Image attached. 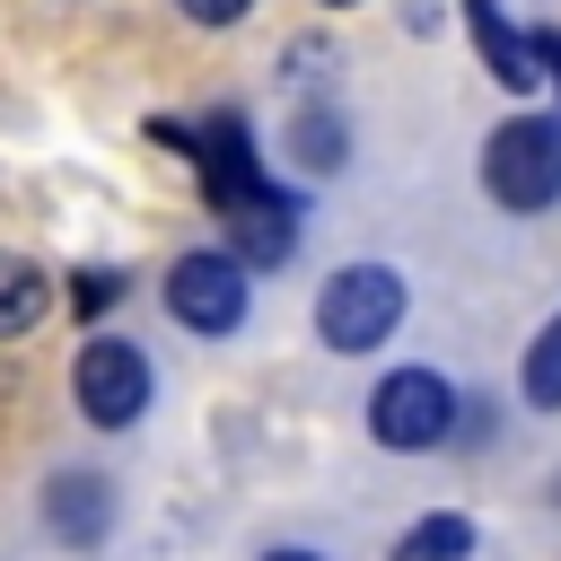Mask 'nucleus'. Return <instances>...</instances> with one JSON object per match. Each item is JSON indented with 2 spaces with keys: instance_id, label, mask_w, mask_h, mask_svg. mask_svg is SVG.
<instances>
[{
  "instance_id": "6e6552de",
  "label": "nucleus",
  "mask_w": 561,
  "mask_h": 561,
  "mask_svg": "<svg viewBox=\"0 0 561 561\" xmlns=\"http://www.w3.org/2000/svg\"><path fill=\"white\" fill-rule=\"evenodd\" d=\"M44 526H53L70 552L105 543V526H114V482H96V473H53V491H44Z\"/></svg>"
},
{
  "instance_id": "7ed1b4c3",
  "label": "nucleus",
  "mask_w": 561,
  "mask_h": 561,
  "mask_svg": "<svg viewBox=\"0 0 561 561\" xmlns=\"http://www.w3.org/2000/svg\"><path fill=\"white\" fill-rule=\"evenodd\" d=\"M447 421H456V394H447L438 368H386L377 394H368V438L377 447H403V456L412 447H438Z\"/></svg>"
},
{
  "instance_id": "f8f14e48",
  "label": "nucleus",
  "mask_w": 561,
  "mask_h": 561,
  "mask_svg": "<svg viewBox=\"0 0 561 561\" xmlns=\"http://www.w3.org/2000/svg\"><path fill=\"white\" fill-rule=\"evenodd\" d=\"M517 386H526V403L535 412H561V316L526 342V368H517Z\"/></svg>"
},
{
  "instance_id": "ddd939ff",
  "label": "nucleus",
  "mask_w": 561,
  "mask_h": 561,
  "mask_svg": "<svg viewBox=\"0 0 561 561\" xmlns=\"http://www.w3.org/2000/svg\"><path fill=\"white\" fill-rule=\"evenodd\" d=\"M289 149H298V167L324 175V167H342V123H333V114H298V140H289Z\"/></svg>"
},
{
  "instance_id": "9b49d317",
  "label": "nucleus",
  "mask_w": 561,
  "mask_h": 561,
  "mask_svg": "<svg viewBox=\"0 0 561 561\" xmlns=\"http://www.w3.org/2000/svg\"><path fill=\"white\" fill-rule=\"evenodd\" d=\"M465 552H473V517H456V508L403 526V543H394V561H465Z\"/></svg>"
},
{
  "instance_id": "1a4fd4ad",
  "label": "nucleus",
  "mask_w": 561,
  "mask_h": 561,
  "mask_svg": "<svg viewBox=\"0 0 561 561\" xmlns=\"http://www.w3.org/2000/svg\"><path fill=\"white\" fill-rule=\"evenodd\" d=\"M219 219H228V237H237V263H245V272L289 254V202H280V193H254V202H237V210H219Z\"/></svg>"
},
{
  "instance_id": "423d86ee",
  "label": "nucleus",
  "mask_w": 561,
  "mask_h": 561,
  "mask_svg": "<svg viewBox=\"0 0 561 561\" xmlns=\"http://www.w3.org/2000/svg\"><path fill=\"white\" fill-rule=\"evenodd\" d=\"M193 158H202V184H210V202H219V210H237V202L272 193V184H263V167H254V140H245V123H237V114H219V123L193 140Z\"/></svg>"
},
{
  "instance_id": "f03ea898",
  "label": "nucleus",
  "mask_w": 561,
  "mask_h": 561,
  "mask_svg": "<svg viewBox=\"0 0 561 561\" xmlns=\"http://www.w3.org/2000/svg\"><path fill=\"white\" fill-rule=\"evenodd\" d=\"M482 184L500 210H543L561 193V123L543 114H508L491 140H482Z\"/></svg>"
},
{
  "instance_id": "9d476101",
  "label": "nucleus",
  "mask_w": 561,
  "mask_h": 561,
  "mask_svg": "<svg viewBox=\"0 0 561 561\" xmlns=\"http://www.w3.org/2000/svg\"><path fill=\"white\" fill-rule=\"evenodd\" d=\"M44 307H53V280L26 254H0V333H35Z\"/></svg>"
},
{
  "instance_id": "0eeeda50",
  "label": "nucleus",
  "mask_w": 561,
  "mask_h": 561,
  "mask_svg": "<svg viewBox=\"0 0 561 561\" xmlns=\"http://www.w3.org/2000/svg\"><path fill=\"white\" fill-rule=\"evenodd\" d=\"M465 35H473L482 70H491L508 96H535V79H543V70H535V35H517L500 0H465Z\"/></svg>"
},
{
  "instance_id": "dca6fc26",
  "label": "nucleus",
  "mask_w": 561,
  "mask_h": 561,
  "mask_svg": "<svg viewBox=\"0 0 561 561\" xmlns=\"http://www.w3.org/2000/svg\"><path fill=\"white\" fill-rule=\"evenodd\" d=\"M263 561H324V552H307V543H272Z\"/></svg>"
},
{
  "instance_id": "f257e3e1",
  "label": "nucleus",
  "mask_w": 561,
  "mask_h": 561,
  "mask_svg": "<svg viewBox=\"0 0 561 561\" xmlns=\"http://www.w3.org/2000/svg\"><path fill=\"white\" fill-rule=\"evenodd\" d=\"M403 324V272L394 263H342L316 298V333L324 351H377Z\"/></svg>"
},
{
  "instance_id": "4468645a",
  "label": "nucleus",
  "mask_w": 561,
  "mask_h": 561,
  "mask_svg": "<svg viewBox=\"0 0 561 561\" xmlns=\"http://www.w3.org/2000/svg\"><path fill=\"white\" fill-rule=\"evenodd\" d=\"M175 9H184L193 26H237V18L254 9V0H175Z\"/></svg>"
},
{
  "instance_id": "f3484780",
  "label": "nucleus",
  "mask_w": 561,
  "mask_h": 561,
  "mask_svg": "<svg viewBox=\"0 0 561 561\" xmlns=\"http://www.w3.org/2000/svg\"><path fill=\"white\" fill-rule=\"evenodd\" d=\"M324 9H359V0H324Z\"/></svg>"
},
{
  "instance_id": "39448f33",
  "label": "nucleus",
  "mask_w": 561,
  "mask_h": 561,
  "mask_svg": "<svg viewBox=\"0 0 561 561\" xmlns=\"http://www.w3.org/2000/svg\"><path fill=\"white\" fill-rule=\"evenodd\" d=\"M167 316L193 324V333H237L245 324V263L237 254H175L167 272Z\"/></svg>"
},
{
  "instance_id": "2eb2a0df",
  "label": "nucleus",
  "mask_w": 561,
  "mask_h": 561,
  "mask_svg": "<svg viewBox=\"0 0 561 561\" xmlns=\"http://www.w3.org/2000/svg\"><path fill=\"white\" fill-rule=\"evenodd\" d=\"M123 298V272H79V307L96 316V307H114Z\"/></svg>"
},
{
  "instance_id": "20e7f679",
  "label": "nucleus",
  "mask_w": 561,
  "mask_h": 561,
  "mask_svg": "<svg viewBox=\"0 0 561 561\" xmlns=\"http://www.w3.org/2000/svg\"><path fill=\"white\" fill-rule=\"evenodd\" d=\"M70 394H79V412H88L96 430H131V421L149 412V359H140L131 342L96 333V342H79V359H70Z\"/></svg>"
}]
</instances>
